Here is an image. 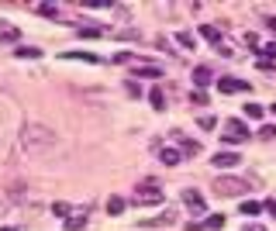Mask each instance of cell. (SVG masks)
<instances>
[{"label":"cell","instance_id":"18","mask_svg":"<svg viewBox=\"0 0 276 231\" xmlns=\"http://www.w3.org/2000/svg\"><path fill=\"white\" fill-rule=\"evenodd\" d=\"M176 42H180L183 49H197V38H194L190 31H176Z\"/></svg>","mask_w":276,"mask_h":231},{"label":"cell","instance_id":"33","mask_svg":"<svg viewBox=\"0 0 276 231\" xmlns=\"http://www.w3.org/2000/svg\"><path fill=\"white\" fill-rule=\"evenodd\" d=\"M266 211H270V214L276 218V197H273V200H266Z\"/></svg>","mask_w":276,"mask_h":231},{"label":"cell","instance_id":"36","mask_svg":"<svg viewBox=\"0 0 276 231\" xmlns=\"http://www.w3.org/2000/svg\"><path fill=\"white\" fill-rule=\"evenodd\" d=\"M270 111H273V114H276V104H270Z\"/></svg>","mask_w":276,"mask_h":231},{"label":"cell","instance_id":"35","mask_svg":"<svg viewBox=\"0 0 276 231\" xmlns=\"http://www.w3.org/2000/svg\"><path fill=\"white\" fill-rule=\"evenodd\" d=\"M266 28H270V31L276 35V17H266Z\"/></svg>","mask_w":276,"mask_h":231},{"label":"cell","instance_id":"7","mask_svg":"<svg viewBox=\"0 0 276 231\" xmlns=\"http://www.w3.org/2000/svg\"><path fill=\"white\" fill-rule=\"evenodd\" d=\"M210 162H214L217 169H231V166H238V162H242V155H238V152H224V149H217Z\"/></svg>","mask_w":276,"mask_h":231},{"label":"cell","instance_id":"20","mask_svg":"<svg viewBox=\"0 0 276 231\" xmlns=\"http://www.w3.org/2000/svg\"><path fill=\"white\" fill-rule=\"evenodd\" d=\"M256 52H259V56H263V59L270 62V59H276V42H266V45H259Z\"/></svg>","mask_w":276,"mask_h":231},{"label":"cell","instance_id":"32","mask_svg":"<svg viewBox=\"0 0 276 231\" xmlns=\"http://www.w3.org/2000/svg\"><path fill=\"white\" fill-rule=\"evenodd\" d=\"M214 124H217V121H214V117H201V128H204V131H210V128H214Z\"/></svg>","mask_w":276,"mask_h":231},{"label":"cell","instance_id":"10","mask_svg":"<svg viewBox=\"0 0 276 231\" xmlns=\"http://www.w3.org/2000/svg\"><path fill=\"white\" fill-rule=\"evenodd\" d=\"M83 225H86V211H72L66 218V231H79Z\"/></svg>","mask_w":276,"mask_h":231},{"label":"cell","instance_id":"29","mask_svg":"<svg viewBox=\"0 0 276 231\" xmlns=\"http://www.w3.org/2000/svg\"><path fill=\"white\" fill-rule=\"evenodd\" d=\"M52 211H56V214H59V218H69V214H72V211H69V204H63V200H59V204H56V207H52Z\"/></svg>","mask_w":276,"mask_h":231},{"label":"cell","instance_id":"21","mask_svg":"<svg viewBox=\"0 0 276 231\" xmlns=\"http://www.w3.org/2000/svg\"><path fill=\"white\" fill-rule=\"evenodd\" d=\"M259 211H263V204H256V200H245V204H242V214H245V218H256Z\"/></svg>","mask_w":276,"mask_h":231},{"label":"cell","instance_id":"26","mask_svg":"<svg viewBox=\"0 0 276 231\" xmlns=\"http://www.w3.org/2000/svg\"><path fill=\"white\" fill-rule=\"evenodd\" d=\"M259 138L273 142V138H276V124H263V128H259Z\"/></svg>","mask_w":276,"mask_h":231},{"label":"cell","instance_id":"14","mask_svg":"<svg viewBox=\"0 0 276 231\" xmlns=\"http://www.w3.org/2000/svg\"><path fill=\"white\" fill-rule=\"evenodd\" d=\"M201 38L214 42V45H221V31H217V24H201Z\"/></svg>","mask_w":276,"mask_h":231},{"label":"cell","instance_id":"12","mask_svg":"<svg viewBox=\"0 0 276 231\" xmlns=\"http://www.w3.org/2000/svg\"><path fill=\"white\" fill-rule=\"evenodd\" d=\"M180 159H183V155L176 152V149H166V145L159 149V162H166V166H180Z\"/></svg>","mask_w":276,"mask_h":231},{"label":"cell","instance_id":"4","mask_svg":"<svg viewBox=\"0 0 276 231\" xmlns=\"http://www.w3.org/2000/svg\"><path fill=\"white\" fill-rule=\"evenodd\" d=\"M221 142H228V145H238V142H249V124H245V121H238V117H231V121H224V131H221Z\"/></svg>","mask_w":276,"mask_h":231},{"label":"cell","instance_id":"23","mask_svg":"<svg viewBox=\"0 0 276 231\" xmlns=\"http://www.w3.org/2000/svg\"><path fill=\"white\" fill-rule=\"evenodd\" d=\"M14 56H17V59H38L42 49H14Z\"/></svg>","mask_w":276,"mask_h":231},{"label":"cell","instance_id":"24","mask_svg":"<svg viewBox=\"0 0 276 231\" xmlns=\"http://www.w3.org/2000/svg\"><path fill=\"white\" fill-rule=\"evenodd\" d=\"M245 117H249V121H259V117H263V107H259V104H245Z\"/></svg>","mask_w":276,"mask_h":231},{"label":"cell","instance_id":"3","mask_svg":"<svg viewBox=\"0 0 276 231\" xmlns=\"http://www.w3.org/2000/svg\"><path fill=\"white\" fill-rule=\"evenodd\" d=\"M214 193L217 197H242V193H249V183L238 179V176H221L214 183Z\"/></svg>","mask_w":276,"mask_h":231},{"label":"cell","instance_id":"22","mask_svg":"<svg viewBox=\"0 0 276 231\" xmlns=\"http://www.w3.org/2000/svg\"><path fill=\"white\" fill-rule=\"evenodd\" d=\"M135 76H162L159 66H135Z\"/></svg>","mask_w":276,"mask_h":231},{"label":"cell","instance_id":"13","mask_svg":"<svg viewBox=\"0 0 276 231\" xmlns=\"http://www.w3.org/2000/svg\"><path fill=\"white\" fill-rule=\"evenodd\" d=\"M21 38V31L14 28V24H7V21H0V42H17Z\"/></svg>","mask_w":276,"mask_h":231},{"label":"cell","instance_id":"27","mask_svg":"<svg viewBox=\"0 0 276 231\" xmlns=\"http://www.w3.org/2000/svg\"><path fill=\"white\" fill-rule=\"evenodd\" d=\"M79 35H83V38H100L104 31H100V28H79Z\"/></svg>","mask_w":276,"mask_h":231},{"label":"cell","instance_id":"6","mask_svg":"<svg viewBox=\"0 0 276 231\" xmlns=\"http://www.w3.org/2000/svg\"><path fill=\"white\" fill-rule=\"evenodd\" d=\"M217 90L221 93H249V83L245 79H235V76H221L217 79Z\"/></svg>","mask_w":276,"mask_h":231},{"label":"cell","instance_id":"11","mask_svg":"<svg viewBox=\"0 0 276 231\" xmlns=\"http://www.w3.org/2000/svg\"><path fill=\"white\" fill-rule=\"evenodd\" d=\"M176 138H180V149H183V155H201V142H194V138H183L180 131H176Z\"/></svg>","mask_w":276,"mask_h":231},{"label":"cell","instance_id":"25","mask_svg":"<svg viewBox=\"0 0 276 231\" xmlns=\"http://www.w3.org/2000/svg\"><path fill=\"white\" fill-rule=\"evenodd\" d=\"M63 59H83V62H97V56H90V52H66Z\"/></svg>","mask_w":276,"mask_h":231},{"label":"cell","instance_id":"28","mask_svg":"<svg viewBox=\"0 0 276 231\" xmlns=\"http://www.w3.org/2000/svg\"><path fill=\"white\" fill-rule=\"evenodd\" d=\"M114 62H118V66H125V62H135V56H132V52H118V56H114Z\"/></svg>","mask_w":276,"mask_h":231},{"label":"cell","instance_id":"19","mask_svg":"<svg viewBox=\"0 0 276 231\" xmlns=\"http://www.w3.org/2000/svg\"><path fill=\"white\" fill-rule=\"evenodd\" d=\"M125 211V197H107V214H121Z\"/></svg>","mask_w":276,"mask_h":231},{"label":"cell","instance_id":"15","mask_svg":"<svg viewBox=\"0 0 276 231\" xmlns=\"http://www.w3.org/2000/svg\"><path fill=\"white\" fill-rule=\"evenodd\" d=\"M210 69H207V66H197V69H194V83H197V90H204L207 83H210Z\"/></svg>","mask_w":276,"mask_h":231},{"label":"cell","instance_id":"34","mask_svg":"<svg viewBox=\"0 0 276 231\" xmlns=\"http://www.w3.org/2000/svg\"><path fill=\"white\" fill-rule=\"evenodd\" d=\"M242 231H266V228H263V225H256V221H252V225H245V228H242Z\"/></svg>","mask_w":276,"mask_h":231},{"label":"cell","instance_id":"5","mask_svg":"<svg viewBox=\"0 0 276 231\" xmlns=\"http://www.w3.org/2000/svg\"><path fill=\"white\" fill-rule=\"evenodd\" d=\"M221 228H224V214H210L204 221H190L187 225V231H221Z\"/></svg>","mask_w":276,"mask_h":231},{"label":"cell","instance_id":"17","mask_svg":"<svg viewBox=\"0 0 276 231\" xmlns=\"http://www.w3.org/2000/svg\"><path fill=\"white\" fill-rule=\"evenodd\" d=\"M35 10H38L42 17H59V7H56V3H35Z\"/></svg>","mask_w":276,"mask_h":231},{"label":"cell","instance_id":"37","mask_svg":"<svg viewBox=\"0 0 276 231\" xmlns=\"http://www.w3.org/2000/svg\"><path fill=\"white\" fill-rule=\"evenodd\" d=\"M0 231H14V228H0Z\"/></svg>","mask_w":276,"mask_h":231},{"label":"cell","instance_id":"31","mask_svg":"<svg viewBox=\"0 0 276 231\" xmlns=\"http://www.w3.org/2000/svg\"><path fill=\"white\" fill-rule=\"evenodd\" d=\"M245 45H249V49H256V45H259V38H256L252 31H245Z\"/></svg>","mask_w":276,"mask_h":231},{"label":"cell","instance_id":"30","mask_svg":"<svg viewBox=\"0 0 276 231\" xmlns=\"http://www.w3.org/2000/svg\"><path fill=\"white\" fill-rule=\"evenodd\" d=\"M190 100H194V104H207V93H204V90H194Z\"/></svg>","mask_w":276,"mask_h":231},{"label":"cell","instance_id":"8","mask_svg":"<svg viewBox=\"0 0 276 231\" xmlns=\"http://www.w3.org/2000/svg\"><path fill=\"white\" fill-rule=\"evenodd\" d=\"M183 204L190 207V211H197V214H204V193H197V190H183Z\"/></svg>","mask_w":276,"mask_h":231},{"label":"cell","instance_id":"9","mask_svg":"<svg viewBox=\"0 0 276 231\" xmlns=\"http://www.w3.org/2000/svg\"><path fill=\"white\" fill-rule=\"evenodd\" d=\"M176 221V214L173 211H166V214H159V218H148V221H141V228H169Z\"/></svg>","mask_w":276,"mask_h":231},{"label":"cell","instance_id":"1","mask_svg":"<svg viewBox=\"0 0 276 231\" xmlns=\"http://www.w3.org/2000/svg\"><path fill=\"white\" fill-rule=\"evenodd\" d=\"M56 145V131L52 128H45V124H24L21 128V149L31 155L38 152H49Z\"/></svg>","mask_w":276,"mask_h":231},{"label":"cell","instance_id":"16","mask_svg":"<svg viewBox=\"0 0 276 231\" xmlns=\"http://www.w3.org/2000/svg\"><path fill=\"white\" fill-rule=\"evenodd\" d=\"M148 100H152L155 111H162V107H166V93H162V86H152V90H148Z\"/></svg>","mask_w":276,"mask_h":231},{"label":"cell","instance_id":"2","mask_svg":"<svg viewBox=\"0 0 276 231\" xmlns=\"http://www.w3.org/2000/svg\"><path fill=\"white\" fill-rule=\"evenodd\" d=\"M162 186L155 183V179H145V183H138L135 193H132V200H135L138 207H148V204H162Z\"/></svg>","mask_w":276,"mask_h":231}]
</instances>
